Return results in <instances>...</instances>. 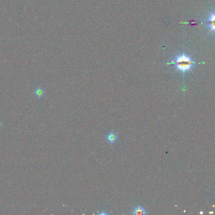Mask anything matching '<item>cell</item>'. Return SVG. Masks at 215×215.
I'll return each instance as SVG.
<instances>
[{
  "mask_svg": "<svg viewBox=\"0 0 215 215\" xmlns=\"http://www.w3.org/2000/svg\"><path fill=\"white\" fill-rule=\"evenodd\" d=\"M196 63L197 62L193 61L189 56L184 54L177 56L174 61L172 62L176 69L181 71L182 73H185L186 72L190 71L193 65Z\"/></svg>",
  "mask_w": 215,
  "mask_h": 215,
  "instance_id": "obj_1",
  "label": "cell"
},
{
  "mask_svg": "<svg viewBox=\"0 0 215 215\" xmlns=\"http://www.w3.org/2000/svg\"><path fill=\"white\" fill-rule=\"evenodd\" d=\"M45 93H46V91L42 86H38L34 90V95L38 99H41L42 97H43Z\"/></svg>",
  "mask_w": 215,
  "mask_h": 215,
  "instance_id": "obj_4",
  "label": "cell"
},
{
  "mask_svg": "<svg viewBox=\"0 0 215 215\" xmlns=\"http://www.w3.org/2000/svg\"><path fill=\"white\" fill-rule=\"evenodd\" d=\"M99 215H108V213H105V212H102V213H99Z\"/></svg>",
  "mask_w": 215,
  "mask_h": 215,
  "instance_id": "obj_6",
  "label": "cell"
},
{
  "mask_svg": "<svg viewBox=\"0 0 215 215\" xmlns=\"http://www.w3.org/2000/svg\"><path fill=\"white\" fill-rule=\"evenodd\" d=\"M106 141L110 144L116 143L118 140V135L114 131H111L106 136Z\"/></svg>",
  "mask_w": 215,
  "mask_h": 215,
  "instance_id": "obj_3",
  "label": "cell"
},
{
  "mask_svg": "<svg viewBox=\"0 0 215 215\" xmlns=\"http://www.w3.org/2000/svg\"><path fill=\"white\" fill-rule=\"evenodd\" d=\"M132 213L135 215H145L147 214V211L144 207H142L141 206H138L135 207Z\"/></svg>",
  "mask_w": 215,
  "mask_h": 215,
  "instance_id": "obj_5",
  "label": "cell"
},
{
  "mask_svg": "<svg viewBox=\"0 0 215 215\" xmlns=\"http://www.w3.org/2000/svg\"><path fill=\"white\" fill-rule=\"evenodd\" d=\"M206 25L210 27V32H215V13H211L209 18L206 22Z\"/></svg>",
  "mask_w": 215,
  "mask_h": 215,
  "instance_id": "obj_2",
  "label": "cell"
}]
</instances>
